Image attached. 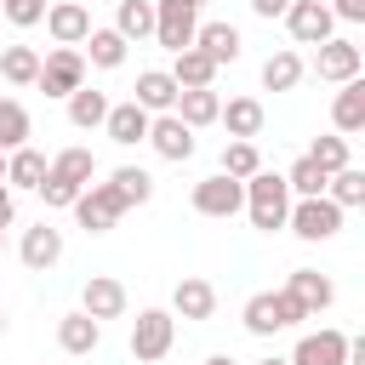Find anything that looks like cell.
Returning a JSON list of instances; mask_svg holds the SVG:
<instances>
[{"label":"cell","mask_w":365,"mask_h":365,"mask_svg":"<svg viewBox=\"0 0 365 365\" xmlns=\"http://www.w3.org/2000/svg\"><path fill=\"white\" fill-rule=\"evenodd\" d=\"M245 211H251V228H262V234L285 228V217H291V188H285V177H279V171L245 177Z\"/></svg>","instance_id":"1"},{"label":"cell","mask_w":365,"mask_h":365,"mask_svg":"<svg viewBox=\"0 0 365 365\" xmlns=\"http://www.w3.org/2000/svg\"><path fill=\"white\" fill-rule=\"evenodd\" d=\"M171 342H177V319H171L165 308H143L137 325H131V359L160 365V359L171 354Z\"/></svg>","instance_id":"2"},{"label":"cell","mask_w":365,"mask_h":365,"mask_svg":"<svg viewBox=\"0 0 365 365\" xmlns=\"http://www.w3.org/2000/svg\"><path fill=\"white\" fill-rule=\"evenodd\" d=\"M285 228H291L297 240H308V245L336 240V234H342V205H331L325 194H319V200H297L291 217H285Z\"/></svg>","instance_id":"3"},{"label":"cell","mask_w":365,"mask_h":365,"mask_svg":"<svg viewBox=\"0 0 365 365\" xmlns=\"http://www.w3.org/2000/svg\"><path fill=\"white\" fill-rule=\"evenodd\" d=\"M74 217H80V228H86V234H108V228L125 217V200L114 194V182H91V188H80Z\"/></svg>","instance_id":"4"},{"label":"cell","mask_w":365,"mask_h":365,"mask_svg":"<svg viewBox=\"0 0 365 365\" xmlns=\"http://www.w3.org/2000/svg\"><path fill=\"white\" fill-rule=\"evenodd\" d=\"M302 319V308L285 297V291H257L251 302H245V331L251 336H274V331H285V325H297Z\"/></svg>","instance_id":"5"},{"label":"cell","mask_w":365,"mask_h":365,"mask_svg":"<svg viewBox=\"0 0 365 365\" xmlns=\"http://www.w3.org/2000/svg\"><path fill=\"white\" fill-rule=\"evenodd\" d=\"M46 97H74L80 86H86V57L74 51V46H57L46 63H40V80H34Z\"/></svg>","instance_id":"6"},{"label":"cell","mask_w":365,"mask_h":365,"mask_svg":"<svg viewBox=\"0 0 365 365\" xmlns=\"http://www.w3.org/2000/svg\"><path fill=\"white\" fill-rule=\"evenodd\" d=\"M194 29H200V17H194L188 0H154V40L165 51H188L194 46Z\"/></svg>","instance_id":"7"},{"label":"cell","mask_w":365,"mask_h":365,"mask_svg":"<svg viewBox=\"0 0 365 365\" xmlns=\"http://www.w3.org/2000/svg\"><path fill=\"white\" fill-rule=\"evenodd\" d=\"M285 23H291V40H297V46H325V40H336V34H331L336 17L325 11V0H291V6H285Z\"/></svg>","instance_id":"8"},{"label":"cell","mask_w":365,"mask_h":365,"mask_svg":"<svg viewBox=\"0 0 365 365\" xmlns=\"http://www.w3.org/2000/svg\"><path fill=\"white\" fill-rule=\"evenodd\" d=\"M194 211L200 217H234V211H245V182H234V177H205V182H194Z\"/></svg>","instance_id":"9"},{"label":"cell","mask_w":365,"mask_h":365,"mask_svg":"<svg viewBox=\"0 0 365 365\" xmlns=\"http://www.w3.org/2000/svg\"><path fill=\"white\" fill-rule=\"evenodd\" d=\"M285 297L302 308V319L308 314H325L331 302H336V285L319 274V268H291V279H285Z\"/></svg>","instance_id":"10"},{"label":"cell","mask_w":365,"mask_h":365,"mask_svg":"<svg viewBox=\"0 0 365 365\" xmlns=\"http://www.w3.org/2000/svg\"><path fill=\"white\" fill-rule=\"evenodd\" d=\"M143 143H154V154H160V160H188V154H194V131H188L177 114H154Z\"/></svg>","instance_id":"11"},{"label":"cell","mask_w":365,"mask_h":365,"mask_svg":"<svg viewBox=\"0 0 365 365\" xmlns=\"http://www.w3.org/2000/svg\"><path fill=\"white\" fill-rule=\"evenodd\" d=\"M80 302H86L80 314H91L97 325H103V319H120V314H125V285L108 279V274H91L86 291H80Z\"/></svg>","instance_id":"12"},{"label":"cell","mask_w":365,"mask_h":365,"mask_svg":"<svg viewBox=\"0 0 365 365\" xmlns=\"http://www.w3.org/2000/svg\"><path fill=\"white\" fill-rule=\"evenodd\" d=\"M285 365H348V336L342 331H314L291 348Z\"/></svg>","instance_id":"13"},{"label":"cell","mask_w":365,"mask_h":365,"mask_svg":"<svg viewBox=\"0 0 365 365\" xmlns=\"http://www.w3.org/2000/svg\"><path fill=\"white\" fill-rule=\"evenodd\" d=\"M359 68H365V57H359L354 40H325V46H319V80L348 86V80H359Z\"/></svg>","instance_id":"14"},{"label":"cell","mask_w":365,"mask_h":365,"mask_svg":"<svg viewBox=\"0 0 365 365\" xmlns=\"http://www.w3.org/2000/svg\"><path fill=\"white\" fill-rule=\"evenodd\" d=\"M131 103H137L143 114H171V103H177V80H171L165 68H143L137 86H131Z\"/></svg>","instance_id":"15"},{"label":"cell","mask_w":365,"mask_h":365,"mask_svg":"<svg viewBox=\"0 0 365 365\" xmlns=\"http://www.w3.org/2000/svg\"><path fill=\"white\" fill-rule=\"evenodd\" d=\"M46 29H51V40H57V46H80V40L91 34V11H86L80 0L46 6Z\"/></svg>","instance_id":"16"},{"label":"cell","mask_w":365,"mask_h":365,"mask_svg":"<svg viewBox=\"0 0 365 365\" xmlns=\"http://www.w3.org/2000/svg\"><path fill=\"white\" fill-rule=\"evenodd\" d=\"M148 120H154V114H143L137 103H108V120H103V131H108V143H120V148H137V143L148 137Z\"/></svg>","instance_id":"17"},{"label":"cell","mask_w":365,"mask_h":365,"mask_svg":"<svg viewBox=\"0 0 365 365\" xmlns=\"http://www.w3.org/2000/svg\"><path fill=\"white\" fill-rule=\"evenodd\" d=\"M17 257H23V268H34V274H46L57 257H63V234L51 228V222H34L29 234H23V245H17Z\"/></svg>","instance_id":"18"},{"label":"cell","mask_w":365,"mask_h":365,"mask_svg":"<svg viewBox=\"0 0 365 365\" xmlns=\"http://www.w3.org/2000/svg\"><path fill=\"white\" fill-rule=\"evenodd\" d=\"M194 51H205V57L222 68V63L240 57V29H234V23H200V29H194Z\"/></svg>","instance_id":"19"},{"label":"cell","mask_w":365,"mask_h":365,"mask_svg":"<svg viewBox=\"0 0 365 365\" xmlns=\"http://www.w3.org/2000/svg\"><path fill=\"white\" fill-rule=\"evenodd\" d=\"M217 108H222V97H217L211 86H200V91H177V103H171V114H177L188 131L211 125V120H217Z\"/></svg>","instance_id":"20"},{"label":"cell","mask_w":365,"mask_h":365,"mask_svg":"<svg viewBox=\"0 0 365 365\" xmlns=\"http://www.w3.org/2000/svg\"><path fill=\"white\" fill-rule=\"evenodd\" d=\"M46 171H51V160L40 148H11L6 154V188H40Z\"/></svg>","instance_id":"21"},{"label":"cell","mask_w":365,"mask_h":365,"mask_svg":"<svg viewBox=\"0 0 365 365\" xmlns=\"http://www.w3.org/2000/svg\"><path fill=\"white\" fill-rule=\"evenodd\" d=\"M165 74L177 80V91H200V86H211V80H217V63H211L205 51H194V46H188V51H177V63H171Z\"/></svg>","instance_id":"22"},{"label":"cell","mask_w":365,"mask_h":365,"mask_svg":"<svg viewBox=\"0 0 365 365\" xmlns=\"http://www.w3.org/2000/svg\"><path fill=\"white\" fill-rule=\"evenodd\" d=\"M217 120L228 125L234 143H251V137L262 131V103H257V97H234L228 108H217Z\"/></svg>","instance_id":"23"},{"label":"cell","mask_w":365,"mask_h":365,"mask_svg":"<svg viewBox=\"0 0 365 365\" xmlns=\"http://www.w3.org/2000/svg\"><path fill=\"white\" fill-rule=\"evenodd\" d=\"M51 182H68V188H91V177H97V160H91V148H63L57 160H51V171H46Z\"/></svg>","instance_id":"24"},{"label":"cell","mask_w":365,"mask_h":365,"mask_svg":"<svg viewBox=\"0 0 365 365\" xmlns=\"http://www.w3.org/2000/svg\"><path fill=\"white\" fill-rule=\"evenodd\" d=\"M57 342H63V354H91L103 342V325L91 314H63L57 319Z\"/></svg>","instance_id":"25"},{"label":"cell","mask_w":365,"mask_h":365,"mask_svg":"<svg viewBox=\"0 0 365 365\" xmlns=\"http://www.w3.org/2000/svg\"><path fill=\"white\" fill-rule=\"evenodd\" d=\"M331 120H336V131H342V137H354V131L365 125V80H348V86L336 91Z\"/></svg>","instance_id":"26"},{"label":"cell","mask_w":365,"mask_h":365,"mask_svg":"<svg viewBox=\"0 0 365 365\" xmlns=\"http://www.w3.org/2000/svg\"><path fill=\"white\" fill-rule=\"evenodd\" d=\"M171 308H177L182 319H211V314H217V291H211L205 279H182V285L171 291Z\"/></svg>","instance_id":"27"},{"label":"cell","mask_w":365,"mask_h":365,"mask_svg":"<svg viewBox=\"0 0 365 365\" xmlns=\"http://www.w3.org/2000/svg\"><path fill=\"white\" fill-rule=\"evenodd\" d=\"M114 34H120L125 46H131V40H148V34H154V0H120Z\"/></svg>","instance_id":"28"},{"label":"cell","mask_w":365,"mask_h":365,"mask_svg":"<svg viewBox=\"0 0 365 365\" xmlns=\"http://www.w3.org/2000/svg\"><path fill=\"white\" fill-rule=\"evenodd\" d=\"M29 148V108L17 97H0V154Z\"/></svg>","instance_id":"29"},{"label":"cell","mask_w":365,"mask_h":365,"mask_svg":"<svg viewBox=\"0 0 365 365\" xmlns=\"http://www.w3.org/2000/svg\"><path fill=\"white\" fill-rule=\"evenodd\" d=\"M108 182H114V194L125 200V211H131V205H148V200H154V177H148L143 165H120V171H114Z\"/></svg>","instance_id":"30"},{"label":"cell","mask_w":365,"mask_h":365,"mask_svg":"<svg viewBox=\"0 0 365 365\" xmlns=\"http://www.w3.org/2000/svg\"><path fill=\"white\" fill-rule=\"evenodd\" d=\"M325 200L331 205H365V171L359 165H342V171H331V182H325Z\"/></svg>","instance_id":"31"},{"label":"cell","mask_w":365,"mask_h":365,"mask_svg":"<svg viewBox=\"0 0 365 365\" xmlns=\"http://www.w3.org/2000/svg\"><path fill=\"white\" fill-rule=\"evenodd\" d=\"M68 120H74L80 131L103 125V120H108V97H103V91H91V86H80V91L68 97Z\"/></svg>","instance_id":"32"},{"label":"cell","mask_w":365,"mask_h":365,"mask_svg":"<svg viewBox=\"0 0 365 365\" xmlns=\"http://www.w3.org/2000/svg\"><path fill=\"white\" fill-rule=\"evenodd\" d=\"M86 57H91L97 68H120V63H125V40H120L114 29H91V34H86Z\"/></svg>","instance_id":"33"},{"label":"cell","mask_w":365,"mask_h":365,"mask_svg":"<svg viewBox=\"0 0 365 365\" xmlns=\"http://www.w3.org/2000/svg\"><path fill=\"white\" fill-rule=\"evenodd\" d=\"M0 74H6L11 86H34V80H40V57H34L29 46H6V51H0Z\"/></svg>","instance_id":"34"},{"label":"cell","mask_w":365,"mask_h":365,"mask_svg":"<svg viewBox=\"0 0 365 365\" xmlns=\"http://www.w3.org/2000/svg\"><path fill=\"white\" fill-rule=\"evenodd\" d=\"M297 80H302V57H297V51H274V57L262 63V86H268V91H291Z\"/></svg>","instance_id":"35"},{"label":"cell","mask_w":365,"mask_h":365,"mask_svg":"<svg viewBox=\"0 0 365 365\" xmlns=\"http://www.w3.org/2000/svg\"><path fill=\"white\" fill-rule=\"evenodd\" d=\"M325 182H331V177H325V171H319V165H314L308 154H302V160H297V165L285 171V188H291L297 200H319V194H325Z\"/></svg>","instance_id":"36"},{"label":"cell","mask_w":365,"mask_h":365,"mask_svg":"<svg viewBox=\"0 0 365 365\" xmlns=\"http://www.w3.org/2000/svg\"><path fill=\"white\" fill-rule=\"evenodd\" d=\"M257 171H262V154H257V143H228V148H222V177L245 182V177H257Z\"/></svg>","instance_id":"37"},{"label":"cell","mask_w":365,"mask_h":365,"mask_svg":"<svg viewBox=\"0 0 365 365\" xmlns=\"http://www.w3.org/2000/svg\"><path fill=\"white\" fill-rule=\"evenodd\" d=\"M308 160H314L325 177H331V171H342V165H348V137H314Z\"/></svg>","instance_id":"38"},{"label":"cell","mask_w":365,"mask_h":365,"mask_svg":"<svg viewBox=\"0 0 365 365\" xmlns=\"http://www.w3.org/2000/svg\"><path fill=\"white\" fill-rule=\"evenodd\" d=\"M0 17H11L17 29H34L46 17V0H0Z\"/></svg>","instance_id":"39"},{"label":"cell","mask_w":365,"mask_h":365,"mask_svg":"<svg viewBox=\"0 0 365 365\" xmlns=\"http://www.w3.org/2000/svg\"><path fill=\"white\" fill-rule=\"evenodd\" d=\"M34 194H46V205H74V200H80V188H68V182H51V177H46Z\"/></svg>","instance_id":"40"},{"label":"cell","mask_w":365,"mask_h":365,"mask_svg":"<svg viewBox=\"0 0 365 365\" xmlns=\"http://www.w3.org/2000/svg\"><path fill=\"white\" fill-rule=\"evenodd\" d=\"M325 11H331V17H342V23H365V0H331Z\"/></svg>","instance_id":"41"},{"label":"cell","mask_w":365,"mask_h":365,"mask_svg":"<svg viewBox=\"0 0 365 365\" xmlns=\"http://www.w3.org/2000/svg\"><path fill=\"white\" fill-rule=\"evenodd\" d=\"M285 6H291V0H251L257 17H285Z\"/></svg>","instance_id":"42"},{"label":"cell","mask_w":365,"mask_h":365,"mask_svg":"<svg viewBox=\"0 0 365 365\" xmlns=\"http://www.w3.org/2000/svg\"><path fill=\"white\" fill-rule=\"evenodd\" d=\"M0 228H11V188L0 182Z\"/></svg>","instance_id":"43"},{"label":"cell","mask_w":365,"mask_h":365,"mask_svg":"<svg viewBox=\"0 0 365 365\" xmlns=\"http://www.w3.org/2000/svg\"><path fill=\"white\" fill-rule=\"evenodd\" d=\"M205 365H234V359H228V354H211V359H205Z\"/></svg>","instance_id":"44"},{"label":"cell","mask_w":365,"mask_h":365,"mask_svg":"<svg viewBox=\"0 0 365 365\" xmlns=\"http://www.w3.org/2000/svg\"><path fill=\"white\" fill-rule=\"evenodd\" d=\"M188 6H194V11H200V6H211V0H188Z\"/></svg>","instance_id":"45"},{"label":"cell","mask_w":365,"mask_h":365,"mask_svg":"<svg viewBox=\"0 0 365 365\" xmlns=\"http://www.w3.org/2000/svg\"><path fill=\"white\" fill-rule=\"evenodd\" d=\"M0 182H6V154H0Z\"/></svg>","instance_id":"46"},{"label":"cell","mask_w":365,"mask_h":365,"mask_svg":"<svg viewBox=\"0 0 365 365\" xmlns=\"http://www.w3.org/2000/svg\"><path fill=\"white\" fill-rule=\"evenodd\" d=\"M257 365H285V359H257Z\"/></svg>","instance_id":"47"},{"label":"cell","mask_w":365,"mask_h":365,"mask_svg":"<svg viewBox=\"0 0 365 365\" xmlns=\"http://www.w3.org/2000/svg\"><path fill=\"white\" fill-rule=\"evenodd\" d=\"M0 336H6V314H0Z\"/></svg>","instance_id":"48"},{"label":"cell","mask_w":365,"mask_h":365,"mask_svg":"<svg viewBox=\"0 0 365 365\" xmlns=\"http://www.w3.org/2000/svg\"><path fill=\"white\" fill-rule=\"evenodd\" d=\"M0 234H6V228H0Z\"/></svg>","instance_id":"49"}]
</instances>
